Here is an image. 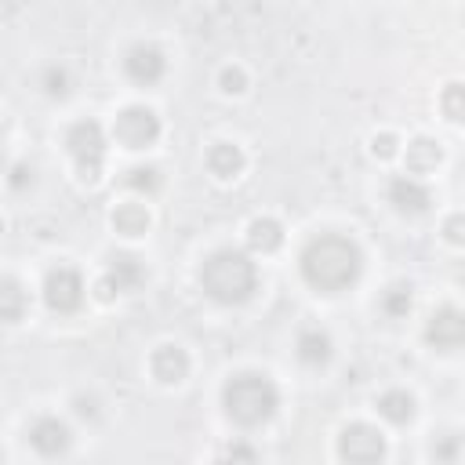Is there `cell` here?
Here are the masks:
<instances>
[{"label": "cell", "instance_id": "6da1fadb", "mask_svg": "<svg viewBox=\"0 0 465 465\" xmlns=\"http://www.w3.org/2000/svg\"><path fill=\"white\" fill-rule=\"evenodd\" d=\"M360 247L349 240V237H335V233H324L317 240L306 244L302 251V276L306 284L317 288V291H345L349 284H356L360 276Z\"/></svg>", "mask_w": 465, "mask_h": 465}, {"label": "cell", "instance_id": "7a4b0ae2", "mask_svg": "<svg viewBox=\"0 0 465 465\" xmlns=\"http://www.w3.org/2000/svg\"><path fill=\"white\" fill-rule=\"evenodd\" d=\"M255 284H258V273H255V262L244 251H229L226 247V251H215L201 265V288L215 302H226V306L247 302Z\"/></svg>", "mask_w": 465, "mask_h": 465}, {"label": "cell", "instance_id": "3957f363", "mask_svg": "<svg viewBox=\"0 0 465 465\" xmlns=\"http://www.w3.org/2000/svg\"><path fill=\"white\" fill-rule=\"evenodd\" d=\"M276 404H281V393L276 386L258 375V371H244V375L229 379L222 389V407L237 425H262L276 415Z\"/></svg>", "mask_w": 465, "mask_h": 465}, {"label": "cell", "instance_id": "277c9868", "mask_svg": "<svg viewBox=\"0 0 465 465\" xmlns=\"http://www.w3.org/2000/svg\"><path fill=\"white\" fill-rule=\"evenodd\" d=\"M66 146L76 160V171L84 182H95L103 174V160H106V135L95 121H80L69 128L66 135Z\"/></svg>", "mask_w": 465, "mask_h": 465}, {"label": "cell", "instance_id": "5b68a950", "mask_svg": "<svg viewBox=\"0 0 465 465\" xmlns=\"http://www.w3.org/2000/svg\"><path fill=\"white\" fill-rule=\"evenodd\" d=\"M44 302L51 313H73L80 309L84 302V281H80V273L69 269V265H58L48 273V281H44Z\"/></svg>", "mask_w": 465, "mask_h": 465}, {"label": "cell", "instance_id": "8992f818", "mask_svg": "<svg viewBox=\"0 0 465 465\" xmlns=\"http://www.w3.org/2000/svg\"><path fill=\"white\" fill-rule=\"evenodd\" d=\"M117 139L128 146V149H146L160 139V121L149 106H128L121 117H117Z\"/></svg>", "mask_w": 465, "mask_h": 465}, {"label": "cell", "instance_id": "52a82bcc", "mask_svg": "<svg viewBox=\"0 0 465 465\" xmlns=\"http://www.w3.org/2000/svg\"><path fill=\"white\" fill-rule=\"evenodd\" d=\"M338 454H342L345 461H360V465H363V461H379V458L386 454V440H382L379 429L356 422V425L342 429V436H338Z\"/></svg>", "mask_w": 465, "mask_h": 465}, {"label": "cell", "instance_id": "ba28073f", "mask_svg": "<svg viewBox=\"0 0 465 465\" xmlns=\"http://www.w3.org/2000/svg\"><path fill=\"white\" fill-rule=\"evenodd\" d=\"M425 338H429V345H436V349H443V353L458 349V345L465 342V320H461V313H458L454 306L436 309V313L429 317Z\"/></svg>", "mask_w": 465, "mask_h": 465}, {"label": "cell", "instance_id": "9c48e42d", "mask_svg": "<svg viewBox=\"0 0 465 465\" xmlns=\"http://www.w3.org/2000/svg\"><path fill=\"white\" fill-rule=\"evenodd\" d=\"M124 69H128V76H131L135 84H156V80L164 76L167 62H164V55H160V48H153V44H135V48L128 51V58H124Z\"/></svg>", "mask_w": 465, "mask_h": 465}, {"label": "cell", "instance_id": "30bf717a", "mask_svg": "<svg viewBox=\"0 0 465 465\" xmlns=\"http://www.w3.org/2000/svg\"><path fill=\"white\" fill-rule=\"evenodd\" d=\"M389 204H393L400 215H422V211H429L433 197H429V190H425L418 178H393V185H389Z\"/></svg>", "mask_w": 465, "mask_h": 465}, {"label": "cell", "instance_id": "8fae6325", "mask_svg": "<svg viewBox=\"0 0 465 465\" xmlns=\"http://www.w3.org/2000/svg\"><path fill=\"white\" fill-rule=\"evenodd\" d=\"M69 440H73V436H69V425L58 422V418H37V422L30 425V443H33L40 454H48V458L69 451Z\"/></svg>", "mask_w": 465, "mask_h": 465}, {"label": "cell", "instance_id": "7c38bea8", "mask_svg": "<svg viewBox=\"0 0 465 465\" xmlns=\"http://www.w3.org/2000/svg\"><path fill=\"white\" fill-rule=\"evenodd\" d=\"M153 375L164 386H178L185 375H190V356H185L178 345H160L153 353Z\"/></svg>", "mask_w": 465, "mask_h": 465}, {"label": "cell", "instance_id": "4fadbf2b", "mask_svg": "<svg viewBox=\"0 0 465 465\" xmlns=\"http://www.w3.org/2000/svg\"><path fill=\"white\" fill-rule=\"evenodd\" d=\"M299 360L309 363V367H320L331 360V338L320 331V327H306L299 335Z\"/></svg>", "mask_w": 465, "mask_h": 465}, {"label": "cell", "instance_id": "5bb4252c", "mask_svg": "<svg viewBox=\"0 0 465 465\" xmlns=\"http://www.w3.org/2000/svg\"><path fill=\"white\" fill-rule=\"evenodd\" d=\"M247 244H251V251H262V255L276 251V247L284 244L281 222H276V219H255V222L247 226Z\"/></svg>", "mask_w": 465, "mask_h": 465}, {"label": "cell", "instance_id": "9a60e30c", "mask_svg": "<svg viewBox=\"0 0 465 465\" xmlns=\"http://www.w3.org/2000/svg\"><path fill=\"white\" fill-rule=\"evenodd\" d=\"M208 167H211V174H219V178H237V174L244 171V153H240L233 142H219V146H211V153H208Z\"/></svg>", "mask_w": 465, "mask_h": 465}, {"label": "cell", "instance_id": "2e32d148", "mask_svg": "<svg viewBox=\"0 0 465 465\" xmlns=\"http://www.w3.org/2000/svg\"><path fill=\"white\" fill-rule=\"evenodd\" d=\"M440 146L433 142V139H415L411 146H407V171L411 174H429V171H436V164H440Z\"/></svg>", "mask_w": 465, "mask_h": 465}, {"label": "cell", "instance_id": "e0dca14e", "mask_svg": "<svg viewBox=\"0 0 465 465\" xmlns=\"http://www.w3.org/2000/svg\"><path fill=\"white\" fill-rule=\"evenodd\" d=\"M22 313H26V291L19 281L4 276V281H0V320L15 324V320H22Z\"/></svg>", "mask_w": 465, "mask_h": 465}, {"label": "cell", "instance_id": "ac0fdd59", "mask_svg": "<svg viewBox=\"0 0 465 465\" xmlns=\"http://www.w3.org/2000/svg\"><path fill=\"white\" fill-rule=\"evenodd\" d=\"M110 281L117 284V291H131V288H139L146 281V269H142V262L135 255H117L113 269H110Z\"/></svg>", "mask_w": 465, "mask_h": 465}, {"label": "cell", "instance_id": "d6986e66", "mask_svg": "<svg viewBox=\"0 0 465 465\" xmlns=\"http://www.w3.org/2000/svg\"><path fill=\"white\" fill-rule=\"evenodd\" d=\"M113 229L124 237H142L149 229V211L142 204H121L113 211Z\"/></svg>", "mask_w": 465, "mask_h": 465}, {"label": "cell", "instance_id": "ffe728a7", "mask_svg": "<svg viewBox=\"0 0 465 465\" xmlns=\"http://www.w3.org/2000/svg\"><path fill=\"white\" fill-rule=\"evenodd\" d=\"M379 411H382V418H389L393 425H404V422H411V415H415V397L404 393V389H389V393H382Z\"/></svg>", "mask_w": 465, "mask_h": 465}, {"label": "cell", "instance_id": "44dd1931", "mask_svg": "<svg viewBox=\"0 0 465 465\" xmlns=\"http://www.w3.org/2000/svg\"><path fill=\"white\" fill-rule=\"evenodd\" d=\"M382 309H386L389 317H407V313H411V288H404V284L389 288V291L382 295Z\"/></svg>", "mask_w": 465, "mask_h": 465}, {"label": "cell", "instance_id": "7402d4cb", "mask_svg": "<svg viewBox=\"0 0 465 465\" xmlns=\"http://www.w3.org/2000/svg\"><path fill=\"white\" fill-rule=\"evenodd\" d=\"M131 190H142V193H153L156 185H160V171L156 167H131L128 178H124Z\"/></svg>", "mask_w": 465, "mask_h": 465}, {"label": "cell", "instance_id": "603a6c76", "mask_svg": "<svg viewBox=\"0 0 465 465\" xmlns=\"http://www.w3.org/2000/svg\"><path fill=\"white\" fill-rule=\"evenodd\" d=\"M443 113H447V121H461V84H451L447 87V95H443Z\"/></svg>", "mask_w": 465, "mask_h": 465}, {"label": "cell", "instance_id": "cb8c5ba5", "mask_svg": "<svg viewBox=\"0 0 465 465\" xmlns=\"http://www.w3.org/2000/svg\"><path fill=\"white\" fill-rule=\"evenodd\" d=\"M244 84H247L244 69H222V91H229V95H240Z\"/></svg>", "mask_w": 465, "mask_h": 465}, {"label": "cell", "instance_id": "d4e9b609", "mask_svg": "<svg viewBox=\"0 0 465 465\" xmlns=\"http://www.w3.org/2000/svg\"><path fill=\"white\" fill-rule=\"evenodd\" d=\"M371 149H375V156H393L397 153V135H375Z\"/></svg>", "mask_w": 465, "mask_h": 465}, {"label": "cell", "instance_id": "484cf974", "mask_svg": "<svg viewBox=\"0 0 465 465\" xmlns=\"http://www.w3.org/2000/svg\"><path fill=\"white\" fill-rule=\"evenodd\" d=\"M44 80H48V91H51V95H66V91H69V87H66L69 80H66V73H62V69H48V76H44Z\"/></svg>", "mask_w": 465, "mask_h": 465}, {"label": "cell", "instance_id": "4316f807", "mask_svg": "<svg viewBox=\"0 0 465 465\" xmlns=\"http://www.w3.org/2000/svg\"><path fill=\"white\" fill-rule=\"evenodd\" d=\"M447 240H451V244H461V215H454V219L447 222Z\"/></svg>", "mask_w": 465, "mask_h": 465}, {"label": "cell", "instance_id": "83f0119b", "mask_svg": "<svg viewBox=\"0 0 465 465\" xmlns=\"http://www.w3.org/2000/svg\"><path fill=\"white\" fill-rule=\"evenodd\" d=\"M222 458H244V461H255V451L251 447H226Z\"/></svg>", "mask_w": 465, "mask_h": 465}, {"label": "cell", "instance_id": "f1b7e54d", "mask_svg": "<svg viewBox=\"0 0 465 465\" xmlns=\"http://www.w3.org/2000/svg\"><path fill=\"white\" fill-rule=\"evenodd\" d=\"M113 295H121V291H117V284H113L110 276H106V281L99 284V299H103V302H113Z\"/></svg>", "mask_w": 465, "mask_h": 465}, {"label": "cell", "instance_id": "f546056e", "mask_svg": "<svg viewBox=\"0 0 465 465\" xmlns=\"http://www.w3.org/2000/svg\"><path fill=\"white\" fill-rule=\"evenodd\" d=\"M454 447H458V436H451L443 447H436V458H454Z\"/></svg>", "mask_w": 465, "mask_h": 465}, {"label": "cell", "instance_id": "4dcf8cb0", "mask_svg": "<svg viewBox=\"0 0 465 465\" xmlns=\"http://www.w3.org/2000/svg\"><path fill=\"white\" fill-rule=\"evenodd\" d=\"M26 174H33V171H26V167H15V185H22V182H26Z\"/></svg>", "mask_w": 465, "mask_h": 465}, {"label": "cell", "instance_id": "1f68e13d", "mask_svg": "<svg viewBox=\"0 0 465 465\" xmlns=\"http://www.w3.org/2000/svg\"><path fill=\"white\" fill-rule=\"evenodd\" d=\"M0 233H4V222H0Z\"/></svg>", "mask_w": 465, "mask_h": 465}]
</instances>
